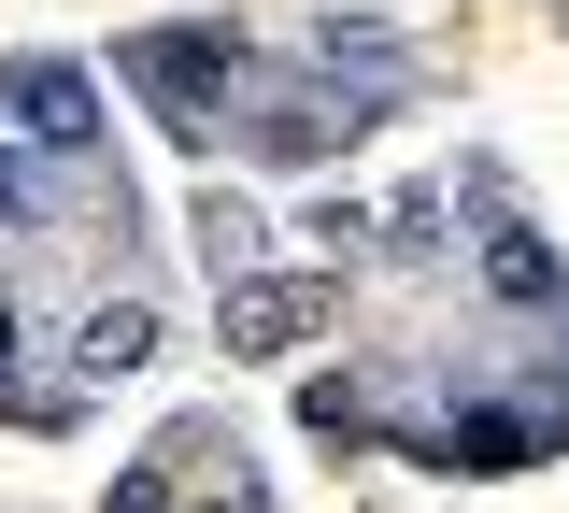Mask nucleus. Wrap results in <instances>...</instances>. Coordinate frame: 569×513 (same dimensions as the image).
I'll use <instances>...</instances> for the list:
<instances>
[{
    "instance_id": "obj_1",
    "label": "nucleus",
    "mask_w": 569,
    "mask_h": 513,
    "mask_svg": "<svg viewBox=\"0 0 569 513\" xmlns=\"http://www.w3.org/2000/svg\"><path fill=\"white\" fill-rule=\"evenodd\" d=\"M114 72L171 115V144H213L242 100H257V43L242 29H213V14H186V29H142V43H114Z\"/></svg>"
},
{
    "instance_id": "obj_2",
    "label": "nucleus",
    "mask_w": 569,
    "mask_h": 513,
    "mask_svg": "<svg viewBox=\"0 0 569 513\" xmlns=\"http://www.w3.org/2000/svg\"><path fill=\"white\" fill-rule=\"evenodd\" d=\"M242 144L271 157V171H328V157L370 144V100H342V86H271V100H242Z\"/></svg>"
},
{
    "instance_id": "obj_3",
    "label": "nucleus",
    "mask_w": 569,
    "mask_h": 513,
    "mask_svg": "<svg viewBox=\"0 0 569 513\" xmlns=\"http://www.w3.org/2000/svg\"><path fill=\"white\" fill-rule=\"evenodd\" d=\"M328 314H342V272H257V286L213 299V343H228V357H284V343H313Z\"/></svg>"
},
{
    "instance_id": "obj_4",
    "label": "nucleus",
    "mask_w": 569,
    "mask_h": 513,
    "mask_svg": "<svg viewBox=\"0 0 569 513\" xmlns=\"http://www.w3.org/2000/svg\"><path fill=\"white\" fill-rule=\"evenodd\" d=\"M0 115L43 157H100V86L71 72V58H0Z\"/></svg>"
},
{
    "instance_id": "obj_5",
    "label": "nucleus",
    "mask_w": 569,
    "mask_h": 513,
    "mask_svg": "<svg viewBox=\"0 0 569 513\" xmlns=\"http://www.w3.org/2000/svg\"><path fill=\"white\" fill-rule=\"evenodd\" d=\"M485 299H498V314H569L556 243H541V228H498V243H485Z\"/></svg>"
},
{
    "instance_id": "obj_6",
    "label": "nucleus",
    "mask_w": 569,
    "mask_h": 513,
    "mask_svg": "<svg viewBox=\"0 0 569 513\" xmlns=\"http://www.w3.org/2000/svg\"><path fill=\"white\" fill-rule=\"evenodd\" d=\"M142 357H157V314H142V299H100V314L71 328V371H86V385H114V371H142Z\"/></svg>"
},
{
    "instance_id": "obj_7",
    "label": "nucleus",
    "mask_w": 569,
    "mask_h": 513,
    "mask_svg": "<svg viewBox=\"0 0 569 513\" xmlns=\"http://www.w3.org/2000/svg\"><path fill=\"white\" fill-rule=\"evenodd\" d=\"M299 428H313V442H370V385H356V371L299 385Z\"/></svg>"
},
{
    "instance_id": "obj_8",
    "label": "nucleus",
    "mask_w": 569,
    "mask_h": 513,
    "mask_svg": "<svg viewBox=\"0 0 569 513\" xmlns=\"http://www.w3.org/2000/svg\"><path fill=\"white\" fill-rule=\"evenodd\" d=\"M200 257L228 286H257V215H242V200H200Z\"/></svg>"
},
{
    "instance_id": "obj_9",
    "label": "nucleus",
    "mask_w": 569,
    "mask_h": 513,
    "mask_svg": "<svg viewBox=\"0 0 569 513\" xmlns=\"http://www.w3.org/2000/svg\"><path fill=\"white\" fill-rule=\"evenodd\" d=\"M0 414H29V399H14V314H0Z\"/></svg>"
}]
</instances>
